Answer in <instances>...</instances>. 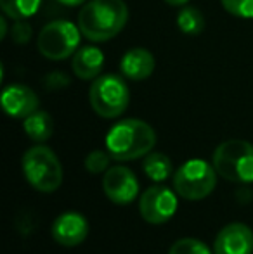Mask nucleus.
Listing matches in <instances>:
<instances>
[{
  "instance_id": "nucleus-1",
  "label": "nucleus",
  "mask_w": 253,
  "mask_h": 254,
  "mask_svg": "<svg viewBox=\"0 0 253 254\" xmlns=\"http://www.w3.org/2000/svg\"><path fill=\"white\" fill-rule=\"evenodd\" d=\"M128 7L123 0H90L78 14V28L90 42H106L115 38L125 28Z\"/></svg>"
},
{
  "instance_id": "nucleus-2",
  "label": "nucleus",
  "mask_w": 253,
  "mask_h": 254,
  "mask_svg": "<svg viewBox=\"0 0 253 254\" xmlns=\"http://www.w3.org/2000/svg\"><path fill=\"white\" fill-rule=\"evenodd\" d=\"M156 144L151 125L142 120H123L109 128L106 135V151L116 161H132L148 156Z\"/></svg>"
},
{
  "instance_id": "nucleus-3",
  "label": "nucleus",
  "mask_w": 253,
  "mask_h": 254,
  "mask_svg": "<svg viewBox=\"0 0 253 254\" xmlns=\"http://www.w3.org/2000/svg\"><path fill=\"white\" fill-rule=\"evenodd\" d=\"M213 168L222 178L236 184L253 182V144L240 138L226 140L213 152Z\"/></svg>"
},
{
  "instance_id": "nucleus-4",
  "label": "nucleus",
  "mask_w": 253,
  "mask_h": 254,
  "mask_svg": "<svg viewBox=\"0 0 253 254\" xmlns=\"http://www.w3.org/2000/svg\"><path fill=\"white\" fill-rule=\"evenodd\" d=\"M23 173L31 187L45 194L56 192L63 182V166L58 156L42 144L24 152Z\"/></svg>"
},
{
  "instance_id": "nucleus-5",
  "label": "nucleus",
  "mask_w": 253,
  "mask_h": 254,
  "mask_svg": "<svg viewBox=\"0 0 253 254\" xmlns=\"http://www.w3.org/2000/svg\"><path fill=\"white\" fill-rule=\"evenodd\" d=\"M88 101L97 116L113 120L125 113L130 101V92L122 76L101 74L92 81Z\"/></svg>"
},
{
  "instance_id": "nucleus-6",
  "label": "nucleus",
  "mask_w": 253,
  "mask_h": 254,
  "mask_svg": "<svg viewBox=\"0 0 253 254\" xmlns=\"http://www.w3.org/2000/svg\"><path fill=\"white\" fill-rule=\"evenodd\" d=\"M80 38L82 31L78 24L56 19L40 30L37 49L49 61H64L68 57H73V54L80 49Z\"/></svg>"
},
{
  "instance_id": "nucleus-7",
  "label": "nucleus",
  "mask_w": 253,
  "mask_h": 254,
  "mask_svg": "<svg viewBox=\"0 0 253 254\" xmlns=\"http://www.w3.org/2000/svg\"><path fill=\"white\" fill-rule=\"evenodd\" d=\"M217 171L205 159H189L173 175V189L182 199L201 201L213 192Z\"/></svg>"
},
{
  "instance_id": "nucleus-8",
  "label": "nucleus",
  "mask_w": 253,
  "mask_h": 254,
  "mask_svg": "<svg viewBox=\"0 0 253 254\" xmlns=\"http://www.w3.org/2000/svg\"><path fill=\"white\" fill-rule=\"evenodd\" d=\"M177 195L165 185H153L139 199V213L148 223L162 225L177 211Z\"/></svg>"
},
{
  "instance_id": "nucleus-9",
  "label": "nucleus",
  "mask_w": 253,
  "mask_h": 254,
  "mask_svg": "<svg viewBox=\"0 0 253 254\" xmlns=\"http://www.w3.org/2000/svg\"><path fill=\"white\" fill-rule=\"evenodd\" d=\"M102 189L111 202L125 206L137 199L139 180L134 171L125 166H111L102 178Z\"/></svg>"
},
{
  "instance_id": "nucleus-10",
  "label": "nucleus",
  "mask_w": 253,
  "mask_h": 254,
  "mask_svg": "<svg viewBox=\"0 0 253 254\" xmlns=\"http://www.w3.org/2000/svg\"><path fill=\"white\" fill-rule=\"evenodd\" d=\"M213 254H253V232L245 223H229L217 234Z\"/></svg>"
},
{
  "instance_id": "nucleus-11",
  "label": "nucleus",
  "mask_w": 253,
  "mask_h": 254,
  "mask_svg": "<svg viewBox=\"0 0 253 254\" xmlns=\"http://www.w3.org/2000/svg\"><path fill=\"white\" fill-rule=\"evenodd\" d=\"M51 234H52V239H54L59 246L75 248V246L82 244V242L87 239L88 223L84 214L75 213V211H68V213L59 214L54 220Z\"/></svg>"
},
{
  "instance_id": "nucleus-12",
  "label": "nucleus",
  "mask_w": 253,
  "mask_h": 254,
  "mask_svg": "<svg viewBox=\"0 0 253 254\" xmlns=\"http://www.w3.org/2000/svg\"><path fill=\"white\" fill-rule=\"evenodd\" d=\"M2 107L10 118L24 120L31 113L38 111V97L30 87L21 83H14L3 88Z\"/></svg>"
},
{
  "instance_id": "nucleus-13",
  "label": "nucleus",
  "mask_w": 253,
  "mask_h": 254,
  "mask_svg": "<svg viewBox=\"0 0 253 254\" xmlns=\"http://www.w3.org/2000/svg\"><path fill=\"white\" fill-rule=\"evenodd\" d=\"M104 67V54L95 45H84L73 54L71 69L80 80H95Z\"/></svg>"
},
{
  "instance_id": "nucleus-14",
  "label": "nucleus",
  "mask_w": 253,
  "mask_h": 254,
  "mask_svg": "<svg viewBox=\"0 0 253 254\" xmlns=\"http://www.w3.org/2000/svg\"><path fill=\"white\" fill-rule=\"evenodd\" d=\"M120 71L128 80H146L155 71V56L141 47L130 49L128 52L123 54L122 61H120Z\"/></svg>"
},
{
  "instance_id": "nucleus-15",
  "label": "nucleus",
  "mask_w": 253,
  "mask_h": 254,
  "mask_svg": "<svg viewBox=\"0 0 253 254\" xmlns=\"http://www.w3.org/2000/svg\"><path fill=\"white\" fill-rule=\"evenodd\" d=\"M23 130L33 142L44 144L54 133V121L45 111H35L23 120Z\"/></svg>"
},
{
  "instance_id": "nucleus-16",
  "label": "nucleus",
  "mask_w": 253,
  "mask_h": 254,
  "mask_svg": "<svg viewBox=\"0 0 253 254\" xmlns=\"http://www.w3.org/2000/svg\"><path fill=\"white\" fill-rule=\"evenodd\" d=\"M142 170L146 177L153 182H165L172 175V161L162 152H149L142 161Z\"/></svg>"
},
{
  "instance_id": "nucleus-17",
  "label": "nucleus",
  "mask_w": 253,
  "mask_h": 254,
  "mask_svg": "<svg viewBox=\"0 0 253 254\" xmlns=\"http://www.w3.org/2000/svg\"><path fill=\"white\" fill-rule=\"evenodd\" d=\"M177 26L186 35H199L205 30V17L196 7H182L177 14Z\"/></svg>"
},
{
  "instance_id": "nucleus-18",
  "label": "nucleus",
  "mask_w": 253,
  "mask_h": 254,
  "mask_svg": "<svg viewBox=\"0 0 253 254\" xmlns=\"http://www.w3.org/2000/svg\"><path fill=\"white\" fill-rule=\"evenodd\" d=\"M42 0H0L3 14L10 19H28L38 9Z\"/></svg>"
},
{
  "instance_id": "nucleus-19",
  "label": "nucleus",
  "mask_w": 253,
  "mask_h": 254,
  "mask_svg": "<svg viewBox=\"0 0 253 254\" xmlns=\"http://www.w3.org/2000/svg\"><path fill=\"white\" fill-rule=\"evenodd\" d=\"M169 254H212V251H210L205 242L198 241V239L187 237V239H179L177 242H173Z\"/></svg>"
},
{
  "instance_id": "nucleus-20",
  "label": "nucleus",
  "mask_w": 253,
  "mask_h": 254,
  "mask_svg": "<svg viewBox=\"0 0 253 254\" xmlns=\"http://www.w3.org/2000/svg\"><path fill=\"white\" fill-rule=\"evenodd\" d=\"M111 154L108 151H92L85 157V170L92 175L106 173L109 170V161H111Z\"/></svg>"
},
{
  "instance_id": "nucleus-21",
  "label": "nucleus",
  "mask_w": 253,
  "mask_h": 254,
  "mask_svg": "<svg viewBox=\"0 0 253 254\" xmlns=\"http://www.w3.org/2000/svg\"><path fill=\"white\" fill-rule=\"evenodd\" d=\"M222 7L231 16L250 19L253 17V0H220Z\"/></svg>"
},
{
  "instance_id": "nucleus-22",
  "label": "nucleus",
  "mask_w": 253,
  "mask_h": 254,
  "mask_svg": "<svg viewBox=\"0 0 253 254\" xmlns=\"http://www.w3.org/2000/svg\"><path fill=\"white\" fill-rule=\"evenodd\" d=\"M10 37L17 45H24L31 38V26L26 19H14V26L10 28Z\"/></svg>"
},
{
  "instance_id": "nucleus-23",
  "label": "nucleus",
  "mask_w": 253,
  "mask_h": 254,
  "mask_svg": "<svg viewBox=\"0 0 253 254\" xmlns=\"http://www.w3.org/2000/svg\"><path fill=\"white\" fill-rule=\"evenodd\" d=\"M70 83H71L70 78L64 73H59V71L49 73L47 76L44 78V85L47 90H61V88H66Z\"/></svg>"
},
{
  "instance_id": "nucleus-24",
  "label": "nucleus",
  "mask_w": 253,
  "mask_h": 254,
  "mask_svg": "<svg viewBox=\"0 0 253 254\" xmlns=\"http://www.w3.org/2000/svg\"><path fill=\"white\" fill-rule=\"evenodd\" d=\"M58 2H61L63 5H68V7H77V5H80V3L87 2V0H58Z\"/></svg>"
},
{
  "instance_id": "nucleus-25",
  "label": "nucleus",
  "mask_w": 253,
  "mask_h": 254,
  "mask_svg": "<svg viewBox=\"0 0 253 254\" xmlns=\"http://www.w3.org/2000/svg\"><path fill=\"white\" fill-rule=\"evenodd\" d=\"M0 26H2V30H0V38H5V35H7V21H5V17H0Z\"/></svg>"
},
{
  "instance_id": "nucleus-26",
  "label": "nucleus",
  "mask_w": 253,
  "mask_h": 254,
  "mask_svg": "<svg viewBox=\"0 0 253 254\" xmlns=\"http://www.w3.org/2000/svg\"><path fill=\"white\" fill-rule=\"evenodd\" d=\"M163 2H167L169 5H184V3H187L189 0H163Z\"/></svg>"
}]
</instances>
